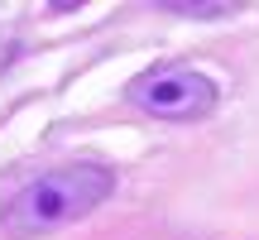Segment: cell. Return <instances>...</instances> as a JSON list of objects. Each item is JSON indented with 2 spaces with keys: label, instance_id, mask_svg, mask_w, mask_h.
<instances>
[{
  "label": "cell",
  "instance_id": "1",
  "mask_svg": "<svg viewBox=\"0 0 259 240\" xmlns=\"http://www.w3.org/2000/svg\"><path fill=\"white\" fill-rule=\"evenodd\" d=\"M111 192H115V173L106 164H58L48 173H38L15 197L5 231L10 235H48L67 221L92 216Z\"/></svg>",
  "mask_w": 259,
  "mask_h": 240
},
{
  "label": "cell",
  "instance_id": "2",
  "mask_svg": "<svg viewBox=\"0 0 259 240\" xmlns=\"http://www.w3.org/2000/svg\"><path fill=\"white\" fill-rule=\"evenodd\" d=\"M130 101L158 120H202L216 106V82L187 63H168L139 77L130 87Z\"/></svg>",
  "mask_w": 259,
  "mask_h": 240
},
{
  "label": "cell",
  "instance_id": "3",
  "mask_svg": "<svg viewBox=\"0 0 259 240\" xmlns=\"http://www.w3.org/2000/svg\"><path fill=\"white\" fill-rule=\"evenodd\" d=\"M178 15H231V5H173Z\"/></svg>",
  "mask_w": 259,
  "mask_h": 240
}]
</instances>
